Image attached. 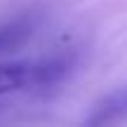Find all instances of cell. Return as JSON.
<instances>
[{"instance_id": "6da1fadb", "label": "cell", "mask_w": 127, "mask_h": 127, "mask_svg": "<svg viewBox=\"0 0 127 127\" xmlns=\"http://www.w3.org/2000/svg\"><path fill=\"white\" fill-rule=\"evenodd\" d=\"M38 21H40L38 12H24L14 17L12 21H5L0 26V54L19 50L33 35V31L38 28Z\"/></svg>"}, {"instance_id": "7a4b0ae2", "label": "cell", "mask_w": 127, "mask_h": 127, "mask_svg": "<svg viewBox=\"0 0 127 127\" xmlns=\"http://www.w3.org/2000/svg\"><path fill=\"white\" fill-rule=\"evenodd\" d=\"M75 64V57L68 52V54H57L50 57V59H42L31 64V82L28 87H50L57 85L59 80L68 75V71L73 68Z\"/></svg>"}, {"instance_id": "3957f363", "label": "cell", "mask_w": 127, "mask_h": 127, "mask_svg": "<svg viewBox=\"0 0 127 127\" xmlns=\"http://www.w3.org/2000/svg\"><path fill=\"white\" fill-rule=\"evenodd\" d=\"M31 82V61H5L0 64V96L28 87Z\"/></svg>"}]
</instances>
